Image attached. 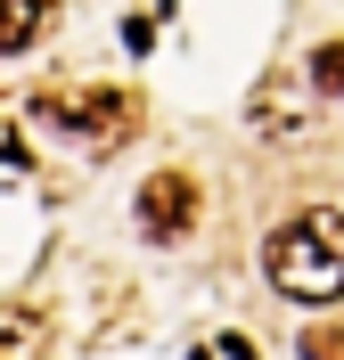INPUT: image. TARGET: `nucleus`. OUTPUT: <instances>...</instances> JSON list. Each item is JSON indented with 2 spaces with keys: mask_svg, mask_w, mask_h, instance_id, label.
Listing matches in <instances>:
<instances>
[{
  "mask_svg": "<svg viewBox=\"0 0 344 360\" xmlns=\"http://www.w3.org/2000/svg\"><path fill=\"white\" fill-rule=\"evenodd\" d=\"M0 360H49V319L33 303H0Z\"/></svg>",
  "mask_w": 344,
  "mask_h": 360,
  "instance_id": "obj_4",
  "label": "nucleus"
},
{
  "mask_svg": "<svg viewBox=\"0 0 344 360\" xmlns=\"http://www.w3.org/2000/svg\"><path fill=\"white\" fill-rule=\"evenodd\" d=\"M33 115H42V123H58V131H74V139H91V148H123V139L139 131V98L132 90H42V98H33Z\"/></svg>",
  "mask_w": 344,
  "mask_h": 360,
  "instance_id": "obj_2",
  "label": "nucleus"
},
{
  "mask_svg": "<svg viewBox=\"0 0 344 360\" xmlns=\"http://www.w3.org/2000/svg\"><path fill=\"white\" fill-rule=\"evenodd\" d=\"M312 82H320V90H336V98H344V41L312 49Z\"/></svg>",
  "mask_w": 344,
  "mask_h": 360,
  "instance_id": "obj_6",
  "label": "nucleus"
},
{
  "mask_svg": "<svg viewBox=\"0 0 344 360\" xmlns=\"http://www.w3.org/2000/svg\"><path fill=\"white\" fill-rule=\"evenodd\" d=\"M262 270L287 303H336L344 295V213L336 205H312L262 246Z\"/></svg>",
  "mask_w": 344,
  "mask_h": 360,
  "instance_id": "obj_1",
  "label": "nucleus"
},
{
  "mask_svg": "<svg viewBox=\"0 0 344 360\" xmlns=\"http://www.w3.org/2000/svg\"><path fill=\"white\" fill-rule=\"evenodd\" d=\"M303 360H344V328H303Z\"/></svg>",
  "mask_w": 344,
  "mask_h": 360,
  "instance_id": "obj_7",
  "label": "nucleus"
},
{
  "mask_svg": "<svg viewBox=\"0 0 344 360\" xmlns=\"http://www.w3.org/2000/svg\"><path fill=\"white\" fill-rule=\"evenodd\" d=\"M222 352H229V360H254V344H246V336H222Z\"/></svg>",
  "mask_w": 344,
  "mask_h": 360,
  "instance_id": "obj_8",
  "label": "nucleus"
},
{
  "mask_svg": "<svg viewBox=\"0 0 344 360\" xmlns=\"http://www.w3.org/2000/svg\"><path fill=\"white\" fill-rule=\"evenodd\" d=\"M139 221H148V238H181V229L197 221V180H189V172L139 180Z\"/></svg>",
  "mask_w": 344,
  "mask_h": 360,
  "instance_id": "obj_3",
  "label": "nucleus"
},
{
  "mask_svg": "<svg viewBox=\"0 0 344 360\" xmlns=\"http://www.w3.org/2000/svg\"><path fill=\"white\" fill-rule=\"evenodd\" d=\"M49 33V0H0V58H17Z\"/></svg>",
  "mask_w": 344,
  "mask_h": 360,
  "instance_id": "obj_5",
  "label": "nucleus"
},
{
  "mask_svg": "<svg viewBox=\"0 0 344 360\" xmlns=\"http://www.w3.org/2000/svg\"><path fill=\"white\" fill-rule=\"evenodd\" d=\"M0 156H25V148H17V139H0Z\"/></svg>",
  "mask_w": 344,
  "mask_h": 360,
  "instance_id": "obj_9",
  "label": "nucleus"
}]
</instances>
